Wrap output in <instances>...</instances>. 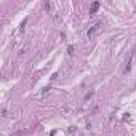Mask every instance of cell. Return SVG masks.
Returning a JSON list of instances; mask_svg holds the SVG:
<instances>
[{
  "instance_id": "6da1fadb",
  "label": "cell",
  "mask_w": 136,
  "mask_h": 136,
  "mask_svg": "<svg viewBox=\"0 0 136 136\" xmlns=\"http://www.w3.org/2000/svg\"><path fill=\"white\" fill-rule=\"evenodd\" d=\"M101 26H102V23H101V21H96V23H94L93 26H90V29L87 30V37H88V38H93V37L101 30Z\"/></svg>"
},
{
  "instance_id": "7a4b0ae2",
  "label": "cell",
  "mask_w": 136,
  "mask_h": 136,
  "mask_svg": "<svg viewBox=\"0 0 136 136\" xmlns=\"http://www.w3.org/2000/svg\"><path fill=\"white\" fill-rule=\"evenodd\" d=\"M133 59H135V51L130 53V59L127 61V66H125V69H123V74H128L131 71V63H133Z\"/></svg>"
},
{
  "instance_id": "3957f363",
  "label": "cell",
  "mask_w": 136,
  "mask_h": 136,
  "mask_svg": "<svg viewBox=\"0 0 136 136\" xmlns=\"http://www.w3.org/2000/svg\"><path fill=\"white\" fill-rule=\"evenodd\" d=\"M99 7H101L99 2H93V3L90 5V15H94V13L99 10Z\"/></svg>"
},
{
  "instance_id": "277c9868",
  "label": "cell",
  "mask_w": 136,
  "mask_h": 136,
  "mask_svg": "<svg viewBox=\"0 0 136 136\" xmlns=\"http://www.w3.org/2000/svg\"><path fill=\"white\" fill-rule=\"evenodd\" d=\"M91 96H93V91H90V93H88V94H87V96H85V101H88L91 98Z\"/></svg>"
},
{
  "instance_id": "5b68a950",
  "label": "cell",
  "mask_w": 136,
  "mask_h": 136,
  "mask_svg": "<svg viewBox=\"0 0 136 136\" xmlns=\"http://www.w3.org/2000/svg\"><path fill=\"white\" fill-rule=\"evenodd\" d=\"M67 53H69V54H72V53H74V46H72V45L67 48Z\"/></svg>"
},
{
  "instance_id": "8992f818",
  "label": "cell",
  "mask_w": 136,
  "mask_h": 136,
  "mask_svg": "<svg viewBox=\"0 0 136 136\" xmlns=\"http://www.w3.org/2000/svg\"><path fill=\"white\" fill-rule=\"evenodd\" d=\"M2 115H3V117H7V109H5V107L2 109Z\"/></svg>"
},
{
  "instance_id": "52a82bcc",
  "label": "cell",
  "mask_w": 136,
  "mask_h": 136,
  "mask_svg": "<svg viewBox=\"0 0 136 136\" xmlns=\"http://www.w3.org/2000/svg\"><path fill=\"white\" fill-rule=\"evenodd\" d=\"M45 8L50 11V10H51V5H50V3H45Z\"/></svg>"
},
{
  "instance_id": "ba28073f",
  "label": "cell",
  "mask_w": 136,
  "mask_h": 136,
  "mask_svg": "<svg viewBox=\"0 0 136 136\" xmlns=\"http://www.w3.org/2000/svg\"><path fill=\"white\" fill-rule=\"evenodd\" d=\"M13 136H21V135H19V133H18V135H13Z\"/></svg>"
}]
</instances>
